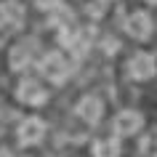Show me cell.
I'll list each match as a JSON object with an SVG mask.
<instances>
[{"mask_svg":"<svg viewBox=\"0 0 157 157\" xmlns=\"http://www.w3.org/2000/svg\"><path fill=\"white\" fill-rule=\"evenodd\" d=\"M16 99L21 104H29V107H40L43 101L48 99V93H45V88L37 80H21L16 88Z\"/></svg>","mask_w":157,"mask_h":157,"instance_id":"obj_4","label":"cell"},{"mask_svg":"<svg viewBox=\"0 0 157 157\" xmlns=\"http://www.w3.org/2000/svg\"><path fill=\"white\" fill-rule=\"evenodd\" d=\"M99 3H112V0H99Z\"/></svg>","mask_w":157,"mask_h":157,"instance_id":"obj_12","label":"cell"},{"mask_svg":"<svg viewBox=\"0 0 157 157\" xmlns=\"http://www.w3.org/2000/svg\"><path fill=\"white\" fill-rule=\"evenodd\" d=\"M0 157H13V155H11L8 149H0Z\"/></svg>","mask_w":157,"mask_h":157,"instance_id":"obj_11","label":"cell"},{"mask_svg":"<svg viewBox=\"0 0 157 157\" xmlns=\"http://www.w3.org/2000/svg\"><path fill=\"white\" fill-rule=\"evenodd\" d=\"M93 157H120L117 139H101L93 144Z\"/></svg>","mask_w":157,"mask_h":157,"instance_id":"obj_9","label":"cell"},{"mask_svg":"<svg viewBox=\"0 0 157 157\" xmlns=\"http://www.w3.org/2000/svg\"><path fill=\"white\" fill-rule=\"evenodd\" d=\"M141 125H144V117L136 109H123L115 117V133L117 136H133V133L141 131Z\"/></svg>","mask_w":157,"mask_h":157,"instance_id":"obj_5","label":"cell"},{"mask_svg":"<svg viewBox=\"0 0 157 157\" xmlns=\"http://www.w3.org/2000/svg\"><path fill=\"white\" fill-rule=\"evenodd\" d=\"M43 136H45V123H43L40 117H27V120H21V125H19V131H16V139H19L21 147L40 144Z\"/></svg>","mask_w":157,"mask_h":157,"instance_id":"obj_1","label":"cell"},{"mask_svg":"<svg viewBox=\"0 0 157 157\" xmlns=\"http://www.w3.org/2000/svg\"><path fill=\"white\" fill-rule=\"evenodd\" d=\"M101 112H104V104L96 96H83V99L77 101V115L83 117L85 123H99Z\"/></svg>","mask_w":157,"mask_h":157,"instance_id":"obj_7","label":"cell"},{"mask_svg":"<svg viewBox=\"0 0 157 157\" xmlns=\"http://www.w3.org/2000/svg\"><path fill=\"white\" fill-rule=\"evenodd\" d=\"M11 69H24V67H29V61H32V45H24V43H19V45H13L11 48Z\"/></svg>","mask_w":157,"mask_h":157,"instance_id":"obj_8","label":"cell"},{"mask_svg":"<svg viewBox=\"0 0 157 157\" xmlns=\"http://www.w3.org/2000/svg\"><path fill=\"white\" fill-rule=\"evenodd\" d=\"M40 72L43 77H48L51 83H61L67 77V59L59 53V51H51V53H45V56L40 59Z\"/></svg>","mask_w":157,"mask_h":157,"instance_id":"obj_2","label":"cell"},{"mask_svg":"<svg viewBox=\"0 0 157 157\" xmlns=\"http://www.w3.org/2000/svg\"><path fill=\"white\" fill-rule=\"evenodd\" d=\"M128 75L133 80H149L155 77V56L152 53H136L128 64Z\"/></svg>","mask_w":157,"mask_h":157,"instance_id":"obj_6","label":"cell"},{"mask_svg":"<svg viewBox=\"0 0 157 157\" xmlns=\"http://www.w3.org/2000/svg\"><path fill=\"white\" fill-rule=\"evenodd\" d=\"M8 21H11V8L0 6V29H3V27H8Z\"/></svg>","mask_w":157,"mask_h":157,"instance_id":"obj_10","label":"cell"},{"mask_svg":"<svg viewBox=\"0 0 157 157\" xmlns=\"http://www.w3.org/2000/svg\"><path fill=\"white\" fill-rule=\"evenodd\" d=\"M125 32L136 37V40H147L152 35V16L147 11H133L131 16L125 19Z\"/></svg>","mask_w":157,"mask_h":157,"instance_id":"obj_3","label":"cell"}]
</instances>
